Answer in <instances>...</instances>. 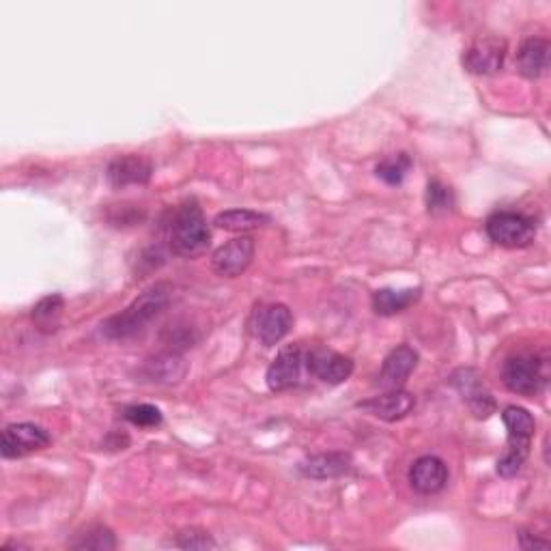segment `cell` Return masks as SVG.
<instances>
[{
  "label": "cell",
  "instance_id": "1",
  "mask_svg": "<svg viewBox=\"0 0 551 551\" xmlns=\"http://www.w3.org/2000/svg\"><path fill=\"white\" fill-rule=\"evenodd\" d=\"M171 302V287L166 282H158V285L149 287L138 298L127 306L121 313L112 315L102 323V334L110 341H125L132 338L138 332H143L149 323L162 315V310Z\"/></svg>",
  "mask_w": 551,
  "mask_h": 551
},
{
  "label": "cell",
  "instance_id": "2",
  "mask_svg": "<svg viewBox=\"0 0 551 551\" xmlns=\"http://www.w3.org/2000/svg\"><path fill=\"white\" fill-rule=\"evenodd\" d=\"M168 246L179 257H199L209 246V226L196 201L181 203L166 226Z\"/></svg>",
  "mask_w": 551,
  "mask_h": 551
},
{
  "label": "cell",
  "instance_id": "3",
  "mask_svg": "<svg viewBox=\"0 0 551 551\" xmlns=\"http://www.w3.org/2000/svg\"><path fill=\"white\" fill-rule=\"evenodd\" d=\"M502 420L508 431V446L504 455L498 459V474L502 478H513L524 468L530 455V442L536 431V420L528 409L517 405L506 407Z\"/></svg>",
  "mask_w": 551,
  "mask_h": 551
},
{
  "label": "cell",
  "instance_id": "4",
  "mask_svg": "<svg viewBox=\"0 0 551 551\" xmlns=\"http://www.w3.org/2000/svg\"><path fill=\"white\" fill-rule=\"evenodd\" d=\"M502 381L508 390L521 397H536L547 384L545 362L532 353H517L504 362Z\"/></svg>",
  "mask_w": 551,
  "mask_h": 551
},
{
  "label": "cell",
  "instance_id": "5",
  "mask_svg": "<svg viewBox=\"0 0 551 551\" xmlns=\"http://www.w3.org/2000/svg\"><path fill=\"white\" fill-rule=\"evenodd\" d=\"M485 231L493 244L504 248H526L534 242L536 224L532 218L517 214V211H498L487 220Z\"/></svg>",
  "mask_w": 551,
  "mask_h": 551
},
{
  "label": "cell",
  "instance_id": "6",
  "mask_svg": "<svg viewBox=\"0 0 551 551\" xmlns=\"http://www.w3.org/2000/svg\"><path fill=\"white\" fill-rule=\"evenodd\" d=\"M293 315L285 304H265L250 317V332L263 347H274L289 334Z\"/></svg>",
  "mask_w": 551,
  "mask_h": 551
},
{
  "label": "cell",
  "instance_id": "7",
  "mask_svg": "<svg viewBox=\"0 0 551 551\" xmlns=\"http://www.w3.org/2000/svg\"><path fill=\"white\" fill-rule=\"evenodd\" d=\"M50 444V435L46 429H41L33 422H16L3 431V444L0 452L5 459H20L46 448Z\"/></svg>",
  "mask_w": 551,
  "mask_h": 551
},
{
  "label": "cell",
  "instance_id": "8",
  "mask_svg": "<svg viewBox=\"0 0 551 551\" xmlns=\"http://www.w3.org/2000/svg\"><path fill=\"white\" fill-rule=\"evenodd\" d=\"M506 50H508L506 41L500 37L478 39L468 50H465L463 67L468 69L470 74H476V76L496 74L504 67Z\"/></svg>",
  "mask_w": 551,
  "mask_h": 551
},
{
  "label": "cell",
  "instance_id": "9",
  "mask_svg": "<svg viewBox=\"0 0 551 551\" xmlns=\"http://www.w3.org/2000/svg\"><path fill=\"white\" fill-rule=\"evenodd\" d=\"M304 362L308 366L310 375H315L317 379L323 381V384H330V386L343 384V381H347L353 373L351 358L326 347H317L313 351H308Z\"/></svg>",
  "mask_w": 551,
  "mask_h": 551
},
{
  "label": "cell",
  "instance_id": "10",
  "mask_svg": "<svg viewBox=\"0 0 551 551\" xmlns=\"http://www.w3.org/2000/svg\"><path fill=\"white\" fill-rule=\"evenodd\" d=\"M254 259V239L248 235L235 237L229 244L220 246L214 257H211V265H214L216 274L224 278H237L242 276Z\"/></svg>",
  "mask_w": 551,
  "mask_h": 551
},
{
  "label": "cell",
  "instance_id": "11",
  "mask_svg": "<svg viewBox=\"0 0 551 551\" xmlns=\"http://www.w3.org/2000/svg\"><path fill=\"white\" fill-rule=\"evenodd\" d=\"M302 364H304V353L298 345H289L280 349L278 356L267 369L265 381L270 390L274 392H285L289 388H295L300 384L302 377Z\"/></svg>",
  "mask_w": 551,
  "mask_h": 551
},
{
  "label": "cell",
  "instance_id": "12",
  "mask_svg": "<svg viewBox=\"0 0 551 551\" xmlns=\"http://www.w3.org/2000/svg\"><path fill=\"white\" fill-rule=\"evenodd\" d=\"M108 181L112 188H127V186H145L153 175V164L138 153L119 155V158L108 164Z\"/></svg>",
  "mask_w": 551,
  "mask_h": 551
},
{
  "label": "cell",
  "instance_id": "13",
  "mask_svg": "<svg viewBox=\"0 0 551 551\" xmlns=\"http://www.w3.org/2000/svg\"><path fill=\"white\" fill-rule=\"evenodd\" d=\"M407 478L409 485H412V489L418 491L420 496H435V493H440L448 483V468L440 457L427 455L412 463Z\"/></svg>",
  "mask_w": 551,
  "mask_h": 551
},
{
  "label": "cell",
  "instance_id": "14",
  "mask_svg": "<svg viewBox=\"0 0 551 551\" xmlns=\"http://www.w3.org/2000/svg\"><path fill=\"white\" fill-rule=\"evenodd\" d=\"M450 384L463 394V399L468 401L476 418H489L493 412H496V401H493L491 392L485 390L483 381H480V375L476 371L461 369L457 373H452Z\"/></svg>",
  "mask_w": 551,
  "mask_h": 551
},
{
  "label": "cell",
  "instance_id": "15",
  "mask_svg": "<svg viewBox=\"0 0 551 551\" xmlns=\"http://www.w3.org/2000/svg\"><path fill=\"white\" fill-rule=\"evenodd\" d=\"M418 364V353L409 345H401L388 353V358L381 364L379 386L384 390H399L405 386L409 375L414 373Z\"/></svg>",
  "mask_w": 551,
  "mask_h": 551
},
{
  "label": "cell",
  "instance_id": "16",
  "mask_svg": "<svg viewBox=\"0 0 551 551\" xmlns=\"http://www.w3.org/2000/svg\"><path fill=\"white\" fill-rule=\"evenodd\" d=\"M358 407L379 420L397 422L412 412L416 407V399L412 392L399 388V390H388L386 394H381V397H373L369 401L358 403Z\"/></svg>",
  "mask_w": 551,
  "mask_h": 551
},
{
  "label": "cell",
  "instance_id": "17",
  "mask_svg": "<svg viewBox=\"0 0 551 551\" xmlns=\"http://www.w3.org/2000/svg\"><path fill=\"white\" fill-rule=\"evenodd\" d=\"M138 375L143 377V381H153V384H177L186 375V362L177 351H166L162 356L145 360Z\"/></svg>",
  "mask_w": 551,
  "mask_h": 551
},
{
  "label": "cell",
  "instance_id": "18",
  "mask_svg": "<svg viewBox=\"0 0 551 551\" xmlns=\"http://www.w3.org/2000/svg\"><path fill=\"white\" fill-rule=\"evenodd\" d=\"M517 69L526 78H541L549 69V41L543 37H528L517 52Z\"/></svg>",
  "mask_w": 551,
  "mask_h": 551
},
{
  "label": "cell",
  "instance_id": "19",
  "mask_svg": "<svg viewBox=\"0 0 551 551\" xmlns=\"http://www.w3.org/2000/svg\"><path fill=\"white\" fill-rule=\"evenodd\" d=\"M353 468L351 457L345 455V452H328V455H315L306 461H302L300 472L306 478H315V480H328V478H338L349 474Z\"/></svg>",
  "mask_w": 551,
  "mask_h": 551
},
{
  "label": "cell",
  "instance_id": "20",
  "mask_svg": "<svg viewBox=\"0 0 551 551\" xmlns=\"http://www.w3.org/2000/svg\"><path fill=\"white\" fill-rule=\"evenodd\" d=\"M420 289H379L373 293V308L381 317L403 313L405 308L418 302Z\"/></svg>",
  "mask_w": 551,
  "mask_h": 551
},
{
  "label": "cell",
  "instance_id": "21",
  "mask_svg": "<svg viewBox=\"0 0 551 551\" xmlns=\"http://www.w3.org/2000/svg\"><path fill=\"white\" fill-rule=\"evenodd\" d=\"M270 222H272L270 216L259 214V211H252V209L222 211V214H218L214 220L218 229L233 231V233H246V231L261 229V226H267Z\"/></svg>",
  "mask_w": 551,
  "mask_h": 551
},
{
  "label": "cell",
  "instance_id": "22",
  "mask_svg": "<svg viewBox=\"0 0 551 551\" xmlns=\"http://www.w3.org/2000/svg\"><path fill=\"white\" fill-rule=\"evenodd\" d=\"M63 308H65V302H63V298H61L59 293L48 295V298L39 300L37 306L33 308L35 326L41 332H54L56 328H59V323H61Z\"/></svg>",
  "mask_w": 551,
  "mask_h": 551
},
{
  "label": "cell",
  "instance_id": "23",
  "mask_svg": "<svg viewBox=\"0 0 551 551\" xmlns=\"http://www.w3.org/2000/svg\"><path fill=\"white\" fill-rule=\"evenodd\" d=\"M72 549H87V551H110L117 547V539L106 526H91L76 536V541L69 543Z\"/></svg>",
  "mask_w": 551,
  "mask_h": 551
},
{
  "label": "cell",
  "instance_id": "24",
  "mask_svg": "<svg viewBox=\"0 0 551 551\" xmlns=\"http://www.w3.org/2000/svg\"><path fill=\"white\" fill-rule=\"evenodd\" d=\"M409 168H412V158H409L407 153H397L381 160L375 168V173L381 181H386L388 186H399V183H403Z\"/></svg>",
  "mask_w": 551,
  "mask_h": 551
},
{
  "label": "cell",
  "instance_id": "25",
  "mask_svg": "<svg viewBox=\"0 0 551 551\" xmlns=\"http://www.w3.org/2000/svg\"><path fill=\"white\" fill-rule=\"evenodd\" d=\"M427 209L431 214H448V211L455 209V192L442 181H429L427 186Z\"/></svg>",
  "mask_w": 551,
  "mask_h": 551
},
{
  "label": "cell",
  "instance_id": "26",
  "mask_svg": "<svg viewBox=\"0 0 551 551\" xmlns=\"http://www.w3.org/2000/svg\"><path fill=\"white\" fill-rule=\"evenodd\" d=\"M123 416L127 422H132L134 427H140V429H151V427L162 425V412L158 407L149 405V403L125 407Z\"/></svg>",
  "mask_w": 551,
  "mask_h": 551
},
{
  "label": "cell",
  "instance_id": "27",
  "mask_svg": "<svg viewBox=\"0 0 551 551\" xmlns=\"http://www.w3.org/2000/svg\"><path fill=\"white\" fill-rule=\"evenodd\" d=\"M177 545L181 549H214L216 547V541L211 539V536L203 530H196V528H188L179 532L177 536Z\"/></svg>",
  "mask_w": 551,
  "mask_h": 551
},
{
  "label": "cell",
  "instance_id": "28",
  "mask_svg": "<svg viewBox=\"0 0 551 551\" xmlns=\"http://www.w3.org/2000/svg\"><path fill=\"white\" fill-rule=\"evenodd\" d=\"M519 545L524 549H549L547 541L536 539V536L530 532H519Z\"/></svg>",
  "mask_w": 551,
  "mask_h": 551
}]
</instances>
